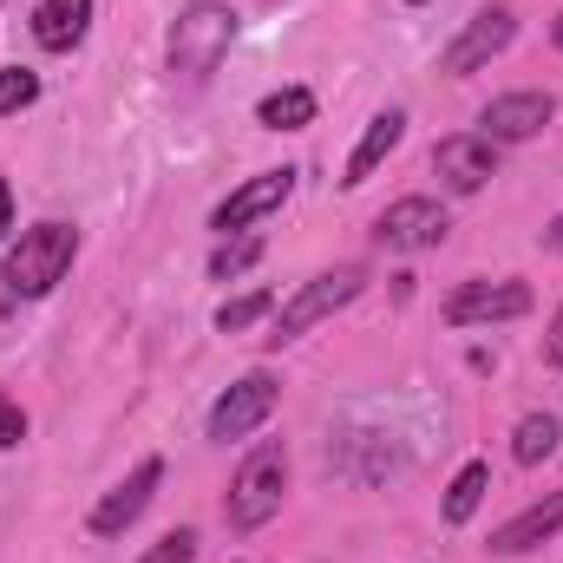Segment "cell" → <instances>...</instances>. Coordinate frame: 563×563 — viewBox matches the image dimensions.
Instances as JSON below:
<instances>
[{
  "mask_svg": "<svg viewBox=\"0 0 563 563\" xmlns=\"http://www.w3.org/2000/svg\"><path fill=\"white\" fill-rule=\"evenodd\" d=\"M190 558H197V531H164L139 563H190Z\"/></svg>",
  "mask_w": 563,
  "mask_h": 563,
  "instance_id": "cell-22",
  "label": "cell"
},
{
  "mask_svg": "<svg viewBox=\"0 0 563 563\" xmlns=\"http://www.w3.org/2000/svg\"><path fill=\"white\" fill-rule=\"evenodd\" d=\"M544 243H551V250H558V256H563V217H558V223H551V230H544Z\"/></svg>",
  "mask_w": 563,
  "mask_h": 563,
  "instance_id": "cell-26",
  "label": "cell"
},
{
  "mask_svg": "<svg viewBox=\"0 0 563 563\" xmlns=\"http://www.w3.org/2000/svg\"><path fill=\"white\" fill-rule=\"evenodd\" d=\"M256 256H263V236H236V243H223V250L210 256V276L217 282L243 276V269H256Z\"/></svg>",
  "mask_w": 563,
  "mask_h": 563,
  "instance_id": "cell-20",
  "label": "cell"
},
{
  "mask_svg": "<svg viewBox=\"0 0 563 563\" xmlns=\"http://www.w3.org/2000/svg\"><path fill=\"white\" fill-rule=\"evenodd\" d=\"M288 190H295V170H263V177H250L243 190H230L223 203H217V217H210V230H250V223H263L269 210L288 203Z\"/></svg>",
  "mask_w": 563,
  "mask_h": 563,
  "instance_id": "cell-10",
  "label": "cell"
},
{
  "mask_svg": "<svg viewBox=\"0 0 563 563\" xmlns=\"http://www.w3.org/2000/svg\"><path fill=\"white\" fill-rule=\"evenodd\" d=\"M518 40V20H511V7H485V13H472L465 20V33L445 46V59H439V73H452V79H465V73H478V66H492L505 46Z\"/></svg>",
  "mask_w": 563,
  "mask_h": 563,
  "instance_id": "cell-5",
  "label": "cell"
},
{
  "mask_svg": "<svg viewBox=\"0 0 563 563\" xmlns=\"http://www.w3.org/2000/svg\"><path fill=\"white\" fill-rule=\"evenodd\" d=\"M544 361H558V367H563V308L551 314V341H544Z\"/></svg>",
  "mask_w": 563,
  "mask_h": 563,
  "instance_id": "cell-24",
  "label": "cell"
},
{
  "mask_svg": "<svg viewBox=\"0 0 563 563\" xmlns=\"http://www.w3.org/2000/svg\"><path fill=\"white\" fill-rule=\"evenodd\" d=\"M445 230H452L445 223V203H432V197H400L374 223L380 250H432V243H445Z\"/></svg>",
  "mask_w": 563,
  "mask_h": 563,
  "instance_id": "cell-8",
  "label": "cell"
},
{
  "mask_svg": "<svg viewBox=\"0 0 563 563\" xmlns=\"http://www.w3.org/2000/svg\"><path fill=\"white\" fill-rule=\"evenodd\" d=\"M531 314V288L525 282H465L445 295V321L472 328V321H518Z\"/></svg>",
  "mask_w": 563,
  "mask_h": 563,
  "instance_id": "cell-7",
  "label": "cell"
},
{
  "mask_svg": "<svg viewBox=\"0 0 563 563\" xmlns=\"http://www.w3.org/2000/svg\"><path fill=\"white\" fill-rule=\"evenodd\" d=\"M551 452H558V420L551 413H525L518 432H511V459L518 465H544Z\"/></svg>",
  "mask_w": 563,
  "mask_h": 563,
  "instance_id": "cell-17",
  "label": "cell"
},
{
  "mask_svg": "<svg viewBox=\"0 0 563 563\" xmlns=\"http://www.w3.org/2000/svg\"><path fill=\"white\" fill-rule=\"evenodd\" d=\"M86 26H92V0H40V13H33V40H40L46 53L79 46Z\"/></svg>",
  "mask_w": 563,
  "mask_h": 563,
  "instance_id": "cell-15",
  "label": "cell"
},
{
  "mask_svg": "<svg viewBox=\"0 0 563 563\" xmlns=\"http://www.w3.org/2000/svg\"><path fill=\"white\" fill-rule=\"evenodd\" d=\"M73 256H79V236L66 230V223H33V230H20V243L7 250V295H26V301H40V295H53L66 269H73Z\"/></svg>",
  "mask_w": 563,
  "mask_h": 563,
  "instance_id": "cell-1",
  "label": "cell"
},
{
  "mask_svg": "<svg viewBox=\"0 0 563 563\" xmlns=\"http://www.w3.org/2000/svg\"><path fill=\"white\" fill-rule=\"evenodd\" d=\"M33 99H40V79L26 66H0V119L20 112V106H33Z\"/></svg>",
  "mask_w": 563,
  "mask_h": 563,
  "instance_id": "cell-21",
  "label": "cell"
},
{
  "mask_svg": "<svg viewBox=\"0 0 563 563\" xmlns=\"http://www.w3.org/2000/svg\"><path fill=\"white\" fill-rule=\"evenodd\" d=\"M361 288H367V269H361V263H341V269H328V276L301 282V288L282 301V314H276V328L263 334V347H288V341H301L314 321H328L334 308H347Z\"/></svg>",
  "mask_w": 563,
  "mask_h": 563,
  "instance_id": "cell-4",
  "label": "cell"
},
{
  "mask_svg": "<svg viewBox=\"0 0 563 563\" xmlns=\"http://www.w3.org/2000/svg\"><path fill=\"white\" fill-rule=\"evenodd\" d=\"M400 139H407V112H394V106H387V112L367 125V139L354 144V157H347V177H341V184H347V190H354V184H367V177L394 157V144H400Z\"/></svg>",
  "mask_w": 563,
  "mask_h": 563,
  "instance_id": "cell-14",
  "label": "cell"
},
{
  "mask_svg": "<svg viewBox=\"0 0 563 563\" xmlns=\"http://www.w3.org/2000/svg\"><path fill=\"white\" fill-rule=\"evenodd\" d=\"M282 492H288V445H282V439H263V445L236 465V478H230V498H223L230 531H263L282 511Z\"/></svg>",
  "mask_w": 563,
  "mask_h": 563,
  "instance_id": "cell-2",
  "label": "cell"
},
{
  "mask_svg": "<svg viewBox=\"0 0 563 563\" xmlns=\"http://www.w3.org/2000/svg\"><path fill=\"white\" fill-rule=\"evenodd\" d=\"M20 432H26V413L13 400H0V445H20Z\"/></svg>",
  "mask_w": 563,
  "mask_h": 563,
  "instance_id": "cell-23",
  "label": "cell"
},
{
  "mask_svg": "<svg viewBox=\"0 0 563 563\" xmlns=\"http://www.w3.org/2000/svg\"><path fill=\"white\" fill-rule=\"evenodd\" d=\"M269 308H276V295H269V288H250V295H236V301L217 308V328H223V334H243V328H256Z\"/></svg>",
  "mask_w": 563,
  "mask_h": 563,
  "instance_id": "cell-19",
  "label": "cell"
},
{
  "mask_svg": "<svg viewBox=\"0 0 563 563\" xmlns=\"http://www.w3.org/2000/svg\"><path fill=\"white\" fill-rule=\"evenodd\" d=\"M157 485H164V465H157V459H144L125 485H112V492L92 505V531H99V538H119V531H132V525L144 518V505H151V492H157Z\"/></svg>",
  "mask_w": 563,
  "mask_h": 563,
  "instance_id": "cell-12",
  "label": "cell"
},
{
  "mask_svg": "<svg viewBox=\"0 0 563 563\" xmlns=\"http://www.w3.org/2000/svg\"><path fill=\"white\" fill-rule=\"evenodd\" d=\"M485 485H492V465H478V459H472V465L452 478V492H445V525H465V518L485 505Z\"/></svg>",
  "mask_w": 563,
  "mask_h": 563,
  "instance_id": "cell-18",
  "label": "cell"
},
{
  "mask_svg": "<svg viewBox=\"0 0 563 563\" xmlns=\"http://www.w3.org/2000/svg\"><path fill=\"white\" fill-rule=\"evenodd\" d=\"M558 119V106H551V92H505V99H492L485 106V139L492 144H525V139H538L544 125Z\"/></svg>",
  "mask_w": 563,
  "mask_h": 563,
  "instance_id": "cell-11",
  "label": "cell"
},
{
  "mask_svg": "<svg viewBox=\"0 0 563 563\" xmlns=\"http://www.w3.org/2000/svg\"><path fill=\"white\" fill-rule=\"evenodd\" d=\"M558 531H563V492H551L544 505H531V511H518L511 525H498V531H492V551H498V558H525V551L551 544Z\"/></svg>",
  "mask_w": 563,
  "mask_h": 563,
  "instance_id": "cell-13",
  "label": "cell"
},
{
  "mask_svg": "<svg viewBox=\"0 0 563 563\" xmlns=\"http://www.w3.org/2000/svg\"><path fill=\"white\" fill-rule=\"evenodd\" d=\"M269 413H276V380H269V374H243V380L210 407V439H223V445H230V439H250Z\"/></svg>",
  "mask_w": 563,
  "mask_h": 563,
  "instance_id": "cell-9",
  "label": "cell"
},
{
  "mask_svg": "<svg viewBox=\"0 0 563 563\" xmlns=\"http://www.w3.org/2000/svg\"><path fill=\"white\" fill-rule=\"evenodd\" d=\"M413 7H426V0H413Z\"/></svg>",
  "mask_w": 563,
  "mask_h": 563,
  "instance_id": "cell-28",
  "label": "cell"
},
{
  "mask_svg": "<svg viewBox=\"0 0 563 563\" xmlns=\"http://www.w3.org/2000/svg\"><path fill=\"white\" fill-rule=\"evenodd\" d=\"M7 236H13V190L0 184V243H7Z\"/></svg>",
  "mask_w": 563,
  "mask_h": 563,
  "instance_id": "cell-25",
  "label": "cell"
},
{
  "mask_svg": "<svg viewBox=\"0 0 563 563\" xmlns=\"http://www.w3.org/2000/svg\"><path fill=\"white\" fill-rule=\"evenodd\" d=\"M551 33H558V46H563V13H558V26H551Z\"/></svg>",
  "mask_w": 563,
  "mask_h": 563,
  "instance_id": "cell-27",
  "label": "cell"
},
{
  "mask_svg": "<svg viewBox=\"0 0 563 563\" xmlns=\"http://www.w3.org/2000/svg\"><path fill=\"white\" fill-rule=\"evenodd\" d=\"M230 40H236V13H230L223 0H190V7L177 13V26H170V73L210 79V73L223 66Z\"/></svg>",
  "mask_w": 563,
  "mask_h": 563,
  "instance_id": "cell-3",
  "label": "cell"
},
{
  "mask_svg": "<svg viewBox=\"0 0 563 563\" xmlns=\"http://www.w3.org/2000/svg\"><path fill=\"white\" fill-rule=\"evenodd\" d=\"M256 119H263L269 132H301V125H314V92H308V86H282V92H269V99L256 106Z\"/></svg>",
  "mask_w": 563,
  "mask_h": 563,
  "instance_id": "cell-16",
  "label": "cell"
},
{
  "mask_svg": "<svg viewBox=\"0 0 563 563\" xmlns=\"http://www.w3.org/2000/svg\"><path fill=\"white\" fill-rule=\"evenodd\" d=\"M432 170H439V184H445V190L472 197V190H485V184L498 177V144L485 139V132L439 139V144H432Z\"/></svg>",
  "mask_w": 563,
  "mask_h": 563,
  "instance_id": "cell-6",
  "label": "cell"
}]
</instances>
